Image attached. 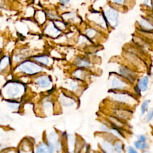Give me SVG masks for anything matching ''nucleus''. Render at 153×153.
<instances>
[{"mask_svg": "<svg viewBox=\"0 0 153 153\" xmlns=\"http://www.w3.org/2000/svg\"><path fill=\"white\" fill-rule=\"evenodd\" d=\"M42 67L31 61H25L19 65L16 70L28 75H35L42 71Z\"/></svg>", "mask_w": 153, "mask_h": 153, "instance_id": "nucleus-1", "label": "nucleus"}, {"mask_svg": "<svg viewBox=\"0 0 153 153\" xmlns=\"http://www.w3.org/2000/svg\"><path fill=\"white\" fill-rule=\"evenodd\" d=\"M25 90V87L22 84L19 82H10L5 85V93L10 98H17L20 96Z\"/></svg>", "mask_w": 153, "mask_h": 153, "instance_id": "nucleus-2", "label": "nucleus"}, {"mask_svg": "<svg viewBox=\"0 0 153 153\" xmlns=\"http://www.w3.org/2000/svg\"><path fill=\"white\" fill-rule=\"evenodd\" d=\"M106 17L108 22L110 23V25L113 26L115 27L117 25V21H118V13L113 8H110L106 11Z\"/></svg>", "mask_w": 153, "mask_h": 153, "instance_id": "nucleus-3", "label": "nucleus"}, {"mask_svg": "<svg viewBox=\"0 0 153 153\" xmlns=\"http://www.w3.org/2000/svg\"><path fill=\"white\" fill-rule=\"evenodd\" d=\"M35 82L39 88H46L51 86V79L47 75H41L35 79Z\"/></svg>", "mask_w": 153, "mask_h": 153, "instance_id": "nucleus-4", "label": "nucleus"}, {"mask_svg": "<svg viewBox=\"0 0 153 153\" xmlns=\"http://www.w3.org/2000/svg\"><path fill=\"white\" fill-rule=\"evenodd\" d=\"M149 82V78L147 76H143L138 79L136 85V88L139 93L145 92L148 90Z\"/></svg>", "mask_w": 153, "mask_h": 153, "instance_id": "nucleus-5", "label": "nucleus"}, {"mask_svg": "<svg viewBox=\"0 0 153 153\" xmlns=\"http://www.w3.org/2000/svg\"><path fill=\"white\" fill-rule=\"evenodd\" d=\"M48 143L53 148L54 151H57L60 149V144L58 141V137L56 133H51L48 136Z\"/></svg>", "mask_w": 153, "mask_h": 153, "instance_id": "nucleus-6", "label": "nucleus"}, {"mask_svg": "<svg viewBox=\"0 0 153 153\" xmlns=\"http://www.w3.org/2000/svg\"><path fill=\"white\" fill-rule=\"evenodd\" d=\"M114 98L121 102L123 103H128L131 100H133V97L126 93H114Z\"/></svg>", "mask_w": 153, "mask_h": 153, "instance_id": "nucleus-7", "label": "nucleus"}, {"mask_svg": "<svg viewBox=\"0 0 153 153\" xmlns=\"http://www.w3.org/2000/svg\"><path fill=\"white\" fill-rule=\"evenodd\" d=\"M53 152L54 149L48 143L41 142L36 146L35 153H53Z\"/></svg>", "mask_w": 153, "mask_h": 153, "instance_id": "nucleus-8", "label": "nucleus"}, {"mask_svg": "<svg viewBox=\"0 0 153 153\" xmlns=\"http://www.w3.org/2000/svg\"><path fill=\"white\" fill-rule=\"evenodd\" d=\"M120 72L123 77L128 79L130 81L133 82V81H134L135 76L134 74L127 68L125 67L121 68L120 69Z\"/></svg>", "mask_w": 153, "mask_h": 153, "instance_id": "nucleus-9", "label": "nucleus"}, {"mask_svg": "<svg viewBox=\"0 0 153 153\" xmlns=\"http://www.w3.org/2000/svg\"><path fill=\"white\" fill-rule=\"evenodd\" d=\"M112 87L114 89H123L127 86V84L124 82L122 79L114 77L112 81Z\"/></svg>", "mask_w": 153, "mask_h": 153, "instance_id": "nucleus-10", "label": "nucleus"}, {"mask_svg": "<svg viewBox=\"0 0 153 153\" xmlns=\"http://www.w3.org/2000/svg\"><path fill=\"white\" fill-rule=\"evenodd\" d=\"M60 102L62 105L68 107L72 106L74 104H75V102L72 97L63 94L60 97Z\"/></svg>", "mask_w": 153, "mask_h": 153, "instance_id": "nucleus-11", "label": "nucleus"}, {"mask_svg": "<svg viewBox=\"0 0 153 153\" xmlns=\"http://www.w3.org/2000/svg\"><path fill=\"white\" fill-rule=\"evenodd\" d=\"M45 32L47 34L54 37L57 36L60 33V31L56 27H55L53 25H48L46 27L45 30Z\"/></svg>", "mask_w": 153, "mask_h": 153, "instance_id": "nucleus-12", "label": "nucleus"}, {"mask_svg": "<svg viewBox=\"0 0 153 153\" xmlns=\"http://www.w3.org/2000/svg\"><path fill=\"white\" fill-rule=\"evenodd\" d=\"M134 145L136 149L142 151H145L148 147V145L146 142H142L139 140L134 141Z\"/></svg>", "mask_w": 153, "mask_h": 153, "instance_id": "nucleus-13", "label": "nucleus"}, {"mask_svg": "<svg viewBox=\"0 0 153 153\" xmlns=\"http://www.w3.org/2000/svg\"><path fill=\"white\" fill-rule=\"evenodd\" d=\"M102 146L105 153H113V151H114L112 144L108 141H103Z\"/></svg>", "mask_w": 153, "mask_h": 153, "instance_id": "nucleus-14", "label": "nucleus"}, {"mask_svg": "<svg viewBox=\"0 0 153 153\" xmlns=\"http://www.w3.org/2000/svg\"><path fill=\"white\" fill-rule=\"evenodd\" d=\"M33 59L35 61L39 62V63H41L44 65H48L49 64V62H50L49 58L47 56H44V55L36 56V57H33Z\"/></svg>", "mask_w": 153, "mask_h": 153, "instance_id": "nucleus-15", "label": "nucleus"}, {"mask_svg": "<svg viewBox=\"0 0 153 153\" xmlns=\"http://www.w3.org/2000/svg\"><path fill=\"white\" fill-rule=\"evenodd\" d=\"M75 63H76V65L79 67H84V68H87L90 65V62L87 60L81 59V58L77 59L76 60Z\"/></svg>", "mask_w": 153, "mask_h": 153, "instance_id": "nucleus-16", "label": "nucleus"}, {"mask_svg": "<svg viewBox=\"0 0 153 153\" xmlns=\"http://www.w3.org/2000/svg\"><path fill=\"white\" fill-rule=\"evenodd\" d=\"M149 102H150L149 99H145L142 103V105L140 106V112L142 115H144L146 113V112H147Z\"/></svg>", "mask_w": 153, "mask_h": 153, "instance_id": "nucleus-17", "label": "nucleus"}, {"mask_svg": "<svg viewBox=\"0 0 153 153\" xmlns=\"http://www.w3.org/2000/svg\"><path fill=\"white\" fill-rule=\"evenodd\" d=\"M113 147L114 151L117 153H121L123 150V146L120 141H116L114 143Z\"/></svg>", "mask_w": 153, "mask_h": 153, "instance_id": "nucleus-18", "label": "nucleus"}, {"mask_svg": "<svg viewBox=\"0 0 153 153\" xmlns=\"http://www.w3.org/2000/svg\"><path fill=\"white\" fill-rule=\"evenodd\" d=\"M10 63V59L8 56H5L1 62V64H0V69L1 71H3L9 64Z\"/></svg>", "mask_w": 153, "mask_h": 153, "instance_id": "nucleus-19", "label": "nucleus"}, {"mask_svg": "<svg viewBox=\"0 0 153 153\" xmlns=\"http://www.w3.org/2000/svg\"><path fill=\"white\" fill-rule=\"evenodd\" d=\"M75 139L73 136L69 135L68 137V148L70 152H72L74 149Z\"/></svg>", "mask_w": 153, "mask_h": 153, "instance_id": "nucleus-20", "label": "nucleus"}, {"mask_svg": "<svg viewBox=\"0 0 153 153\" xmlns=\"http://www.w3.org/2000/svg\"><path fill=\"white\" fill-rule=\"evenodd\" d=\"M8 104L9 106L11 109H13L14 110H17L19 108V103L16 101L10 100L9 102H8Z\"/></svg>", "mask_w": 153, "mask_h": 153, "instance_id": "nucleus-21", "label": "nucleus"}, {"mask_svg": "<svg viewBox=\"0 0 153 153\" xmlns=\"http://www.w3.org/2000/svg\"><path fill=\"white\" fill-rule=\"evenodd\" d=\"M153 119V109H151L148 111L145 117V121L146 122H150Z\"/></svg>", "mask_w": 153, "mask_h": 153, "instance_id": "nucleus-22", "label": "nucleus"}, {"mask_svg": "<svg viewBox=\"0 0 153 153\" xmlns=\"http://www.w3.org/2000/svg\"><path fill=\"white\" fill-rule=\"evenodd\" d=\"M74 75L75 76L76 78L78 79H82L83 76V72L81 69H78L75 71V72L74 73Z\"/></svg>", "mask_w": 153, "mask_h": 153, "instance_id": "nucleus-23", "label": "nucleus"}, {"mask_svg": "<svg viewBox=\"0 0 153 153\" xmlns=\"http://www.w3.org/2000/svg\"><path fill=\"white\" fill-rule=\"evenodd\" d=\"M140 25L145 28H146V29H151L152 27L151 25H150L146 20H142L140 21Z\"/></svg>", "mask_w": 153, "mask_h": 153, "instance_id": "nucleus-24", "label": "nucleus"}, {"mask_svg": "<svg viewBox=\"0 0 153 153\" xmlns=\"http://www.w3.org/2000/svg\"><path fill=\"white\" fill-rule=\"evenodd\" d=\"M86 33L88 35V36H89L90 37H93V36L95 35L96 31L93 29H88L86 30Z\"/></svg>", "mask_w": 153, "mask_h": 153, "instance_id": "nucleus-25", "label": "nucleus"}, {"mask_svg": "<svg viewBox=\"0 0 153 153\" xmlns=\"http://www.w3.org/2000/svg\"><path fill=\"white\" fill-rule=\"evenodd\" d=\"M51 106H52V104L50 100H47L44 103V107L45 108L50 109L51 108Z\"/></svg>", "mask_w": 153, "mask_h": 153, "instance_id": "nucleus-26", "label": "nucleus"}, {"mask_svg": "<svg viewBox=\"0 0 153 153\" xmlns=\"http://www.w3.org/2000/svg\"><path fill=\"white\" fill-rule=\"evenodd\" d=\"M127 152H128V153H139L134 148H133V146H131L128 147Z\"/></svg>", "mask_w": 153, "mask_h": 153, "instance_id": "nucleus-27", "label": "nucleus"}, {"mask_svg": "<svg viewBox=\"0 0 153 153\" xmlns=\"http://www.w3.org/2000/svg\"><path fill=\"white\" fill-rule=\"evenodd\" d=\"M137 138H138V140H139L140 141H142V142H146V140H147V138H146V136L144 135V134L138 135Z\"/></svg>", "mask_w": 153, "mask_h": 153, "instance_id": "nucleus-28", "label": "nucleus"}, {"mask_svg": "<svg viewBox=\"0 0 153 153\" xmlns=\"http://www.w3.org/2000/svg\"><path fill=\"white\" fill-rule=\"evenodd\" d=\"M69 86L72 90H75V89H76V88L78 87V84L75 81H72L70 83Z\"/></svg>", "mask_w": 153, "mask_h": 153, "instance_id": "nucleus-29", "label": "nucleus"}, {"mask_svg": "<svg viewBox=\"0 0 153 153\" xmlns=\"http://www.w3.org/2000/svg\"><path fill=\"white\" fill-rule=\"evenodd\" d=\"M100 130L102 131H108L109 130V128L107 127V126L105 124H102L100 126Z\"/></svg>", "mask_w": 153, "mask_h": 153, "instance_id": "nucleus-30", "label": "nucleus"}, {"mask_svg": "<svg viewBox=\"0 0 153 153\" xmlns=\"http://www.w3.org/2000/svg\"><path fill=\"white\" fill-rule=\"evenodd\" d=\"M70 0H60V2L61 3V4L63 5H65L66 4H68Z\"/></svg>", "mask_w": 153, "mask_h": 153, "instance_id": "nucleus-31", "label": "nucleus"}, {"mask_svg": "<svg viewBox=\"0 0 153 153\" xmlns=\"http://www.w3.org/2000/svg\"><path fill=\"white\" fill-rule=\"evenodd\" d=\"M113 2L114 3H116V4H123L124 0H112Z\"/></svg>", "mask_w": 153, "mask_h": 153, "instance_id": "nucleus-32", "label": "nucleus"}, {"mask_svg": "<svg viewBox=\"0 0 153 153\" xmlns=\"http://www.w3.org/2000/svg\"><path fill=\"white\" fill-rule=\"evenodd\" d=\"M142 153H149V152H147V151H143L142 152Z\"/></svg>", "mask_w": 153, "mask_h": 153, "instance_id": "nucleus-33", "label": "nucleus"}]
</instances>
